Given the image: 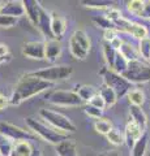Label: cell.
I'll return each instance as SVG.
<instances>
[{
  "label": "cell",
  "instance_id": "obj_32",
  "mask_svg": "<svg viewBox=\"0 0 150 156\" xmlns=\"http://www.w3.org/2000/svg\"><path fill=\"white\" fill-rule=\"evenodd\" d=\"M106 136H107L108 142L112 143L114 146H122V144H124V135L120 133L119 130H116V129H112Z\"/></svg>",
  "mask_w": 150,
  "mask_h": 156
},
{
  "label": "cell",
  "instance_id": "obj_25",
  "mask_svg": "<svg viewBox=\"0 0 150 156\" xmlns=\"http://www.w3.org/2000/svg\"><path fill=\"white\" fill-rule=\"evenodd\" d=\"M116 50H114L111 47L110 43L107 42H103V55H104V60H106V64H107L108 69L112 70L114 68V62H115V56H116Z\"/></svg>",
  "mask_w": 150,
  "mask_h": 156
},
{
  "label": "cell",
  "instance_id": "obj_33",
  "mask_svg": "<svg viewBox=\"0 0 150 156\" xmlns=\"http://www.w3.org/2000/svg\"><path fill=\"white\" fill-rule=\"evenodd\" d=\"M138 53L140 56H142L144 58L149 60V56H150V38H145L142 41H140V44H138Z\"/></svg>",
  "mask_w": 150,
  "mask_h": 156
},
{
  "label": "cell",
  "instance_id": "obj_17",
  "mask_svg": "<svg viewBox=\"0 0 150 156\" xmlns=\"http://www.w3.org/2000/svg\"><path fill=\"white\" fill-rule=\"evenodd\" d=\"M56 154L59 156H79L76 143L69 138L56 144Z\"/></svg>",
  "mask_w": 150,
  "mask_h": 156
},
{
  "label": "cell",
  "instance_id": "obj_40",
  "mask_svg": "<svg viewBox=\"0 0 150 156\" xmlns=\"http://www.w3.org/2000/svg\"><path fill=\"white\" fill-rule=\"evenodd\" d=\"M89 104H90V105H93V107H95V108H98V109H102V111L106 108L104 101H103L102 98H101L99 94H97V95L93 98V99L89 101Z\"/></svg>",
  "mask_w": 150,
  "mask_h": 156
},
{
  "label": "cell",
  "instance_id": "obj_36",
  "mask_svg": "<svg viewBox=\"0 0 150 156\" xmlns=\"http://www.w3.org/2000/svg\"><path fill=\"white\" fill-rule=\"evenodd\" d=\"M142 8H144V2H141V0H132V2L128 3V11L130 13H133L134 16L140 17V14L142 12Z\"/></svg>",
  "mask_w": 150,
  "mask_h": 156
},
{
  "label": "cell",
  "instance_id": "obj_7",
  "mask_svg": "<svg viewBox=\"0 0 150 156\" xmlns=\"http://www.w3.org/2000/svg\"><path fill=\"white\" fill-rule=\"evenodd\" d=\"M48 103L59 105V107H80L84 101L76 94V91H67V90H55L47 96Z\"/></svg>",
  "mask_w": 150,
  "mask_h": 156
},
{
  "label": "cell",
  "instance_id": "obj_42",
  "mask_svg": "<svg viewBox=\"0 0 150 156\" xmlns=\"http://www.w3.org/2000/svg\"><path fill=\"white\" fill-rule=\"evenodd\" d=\"M123 43H124V42L122 41V39H120L119 37H116V38H114L112 41L110 42V44H111V47H112L114 50L119 51V50H120V47H122V44H123Z\"/></svg>",
  "mask_w": 150,
  "mask_h": 156
},
{
  "label": "cell",
  "instance_id": "obj_28",
  "mask_svg": "<svg viewBox=\"0 0 150 156\" xmlns=\"http://www.w3.org/2000/svg\"><path fill=\"white\" fill-rule=\"evenodd\" d=\"M91 21L95 23V26H98L103 30H115V25L114 22L108 20L106 16H93L91 17Z\"/></svg>",
  "mask_w": 150,
  "mask_h": 156
},
{
  "label": "cell",
  "instance_id": "obj_35",
  "mask_svg": "<svg viewBox=\"0 0 150 156\" xmlns=\"http://www.w3.org/2000/svg\"><path fill=\"white\" fill-rule=\"evenodd\" d=\"M84 112H85V113L88 115L89 117H91V119H95V120H98V119H101V117L103 116V111H102V109L95 108V107L90 105L89 103H86V104L84 105Z\"/></svg>",
  "mask_w": 150,
  "mask_h": 156
},
{
  "label": "cell",
  "instance_id": "obj_20",
  "mask_svg": "<svg viewBox=\"0 0 150 156\" xmlns=\"http://www.w3.org/2000/svg\"><path fill=\"white\" fill-rule=\"evenodd\" d=\"M98 94L101 95V98L103 99L106 107H112L116 101H118V98H116V94L110 89V87H107L106 85H102V87L101 89H98Z\"/></svg>",
  "mask_w": 150,
  "mask_h": 156
},
{
  "label": "cell",
  "instance_id": "obj_39",
  "mask_svg": "<svg viewBox=\"0 0 150 156\" xmlns=\"http://www.w3.org/2000/svg\"><path fill=\"white\" fill-rule=\"evenodd\" d=\"M104 16L107 17L108 20H111L112 22H115L116 20H119L120 17H123L122 12H120L118 8H115V7H111L108 9H106V14H104Z\"/></svg>",
  "mask_w": 150,
  "mask_h": 156
},
{
  "label": "cell",
  "instance_id": "obj_21",
  "mask_svg": "<svg viewBox=\"0 0 150 156\" xmlns=\"http://www.w3.org/2000/svg\"><path fill=\"white\" fill-rule=\"evenodd\" d=\"M119 52L122 53L123 57H124L128 62H129V61L140 60V53H138V51H137L133 46L128 44V43H123L122 47H120V50H119Z\"/></svg>",
  "mask_w": 150,
  "mask_h": 156
},
{
  "label": "cell",
  "instance_id": "obj_31",
  "mask_svg": "<svg viewBox=\"0 0 150 156\" xmlns=\"http://www.w3.org/2000/svg\"><path fill=\"white\" fill-rule=\"evenodd\" d=\"M127 66H128V61L125 60L122 53L118 51V52H116V56H115V62H114L112 70L115 73H118V74H122V73L127 69Z\"/></svg>",
  "mask_w": 150,
  "mask_h": 156
},
{
  "label": "cell",
  "instance_id": "obj_13",
  "mask_svg": "<svg viewBox=\"0 0 150 156\" xmlns=\"http://www.w3.org/2000/svg\"><path fill=\"white\" fill-rule=\"evenodd\" d=\"M0 14L9 17L18 18L25 14L22 2H16V0H9V2H3V5L0 8Z\"/></svg>",
  "mask_w": 150,
  "mask_h": 156
},
{
  "label": "cell",
  "instance_id": "obj_16",
  "mask_svg": "<svg viewBox=\"0 0 150 156\" xmlns=\"http://www.w3.org/2000/svg\"><path fill=\"white\" fill-rule=\"evenodd\" d=\"M129 117H130L129 121H132V122H134L137 126H140L142 131H146L148 117L145 115V112L142 111L141 107L129 105Z\"/></svg>",
  "mask_w": 150,
  "mask_h": 156
},
{
  "label": "cell",
  "instance_id": "obj_24",
  "mask_svg": "<svg viewBox=\"0 0 150 156\" xmlns=\"http://www.w3.org/2000/svg\"><path fill=\"white\" fill-rule=\"evenodd\" d=\"M72 38H73L84 50L90 51V38L88 37V34H86L84 30H81V29L76 30L73 34H72Z\"/></svg>",
  "mask_w": 150,
  "mask_h": 156
},
{
  "label": "cell",
  "instance_id": "obj_30",
  "mask_svg": "<svg viewBox=\"0 0 150 156\" xmlns=\"http://www.w3.org/2000/svg\"><path fill=\"white\" fill-rule=\"evenodd\" d=\"M130 35H133L134 38H137L138 41H142V39L148 38V29L145 27L142 23L138 22H133L132 23V29H130Z\"/></svg>",
  "mask_w": 150,
  "mask_h": 156
},
{
  "label": "cell",
  "instance_id": "obj_4",
  "mask_svg": "<svg viewBox=\"0 0 150 156\" xmlns=\"http://www.w3.org/2000/svg\"><path fill=\"white\" fill-rule=\"evenodd\" d=\"M73 69L69 65H54V66H48L43 68V69L31 72L30 74L33 77H37L42 81H46L48 83L54 85L55 82H61L65 80H69Z\"/></svg>",
  "mask_w": 150,
  "mask_h": 156
},
{
  "label": "cell",
  "instance_id": "obj_27",
  "mask_svg": "<svg viewBox=\"0 0 150 156\" xmlns=\"http://www.w3.org/2000/svg\"><path fill=\"white\" fill-rule=\"evenodd\" d=\"M85 7L94 8V9H108L114 7V2H108V0H84L82 2Z\"/></svg>",
  "mask_w": 150,
  "mask_h": 156
},
{
  "label": "cell",
  "instance_id": "obj_45",
  "mask_svg": "<svg viewBox=\"0 0 150 156\" xmlns=\"http://www.w3.org/2000/svg\"><path fill=\"white\" fill-rule=\"evenodd\" d=\"M101 156H120L116 151H107V152H104V154H102Z\"/></svg>",
  "mask_w": 150,
  "mask_h": 156
},
{
  "label": "cell",
  "instance_id": "obj_47",
  "mask_svg": "<svg viewBox=\"0 0 150 156\" xmlns=\"http://www.w3.org/2000/svg\"><path fill=\"white\" fill-rule=\"evenodd\" d=\"M2 5H3V2H0V8H2Z\"/></svg>",
  "mask_w": 150,
  "mask_h": 156
},
{
  "label": "cell",
  "instance_id": "obj_44",
  "mask_svg": "<svg viewBox=\"0 0 150 156\" xmlns=\"http://www.w3.org/2000/svg\"><path fill=\"white\" fill-rule=\"evenodd\" d=\"M8 105H9V99H8V98H7L5 95L0 94V111L5 109Z\"/></svg>",
  "mask_w": 150,
  "mask_h": 156
},
{
  "label": "cell",
  "instance_id": "obj_48",
  "mask_svg": "<svg viewBox=\"0 0 150 156\" xmlns=\"http://www.w3.org/2000/svg\"><path fill=\"white\" fill-rule=\"evenodd\" d=\"M148 61H150V56H149V60H148Z\"/></svg>",
  "mask_w": 150,
  "mask_h": 156
},
{
  "label": "cell",
  "instance_id": "obj_5",
  "mask_svg": "<svg viewBox=\"0 0 150 156\" xmlns=\"http://www.w3.org/2000/svg\"><path fill=\"white\" fill-rule=\"evenodd\" d=\"M129 83H146L150 82V65L141 60L129 61L128 66L122 74Z\"/></svg>",
  "mask_w": 150,
  "mask_h": 156
},
{
  "label": "cell",
  "instance_id": "obj_9",
  "mask_svg": "<svg viewBox=\"0 0 150 156\" xmlns=\"http://www.w3.org/2000/svg\"><path fill=\"white\" fill-rule=\"evenodd\" d=\"M22 55L34 60H45V42H26L22 46Z\"/></svg>",
  "mask_w": 150,
  "mask_h": 156
},
{
  "label": "cell",
  "instance_id": "obj_3",
  "mask_svg": "<svg viewBox=\"0 0 150 156\" xmlns=\"http://www.w3.org/2000/svg\"><path fill=\"white\" fill-rule=\"evenodd\" d=\"M101 76L103 77V85L110 87V89L116 94V98H118V99L125 96L133 89V85L129 83L125 78H123V76H120L118 73H115L114 70L108 69L107 66L102 68Z\"/></svg>",
  "mask_w": 150,
  "mask_h": 156
},
{
  "label": "cell",
  "instance_id": "obj_1",
  "mask_svg": "<svg viewBox=\"0 0 150 156\" xmlns=\"http://www.w3.org/2000/svg\"><path fill=\"white\" fill-rule=\"evenodd\" d=\"M52 83H48L46 81H42L37 77H33L30 73L24 74L20 81L17 82L16 87L12 92L9 99V105H20L24 100L30 99L31 96L41 94L47 89H51Z\"/></svg>",
  "mask_w": 150,
  "mask_h": 156
},
{
  "label": "cell",
  "instance_id": "obj_43",
  "mask_svg": "<svg viewBox=\"0 0 150 156\" xmlns=\"http://www.w3.org/2000/svg\"><path fill=\"white\" fill-rule=\"evenodd\" d=\"M116 37H118V35H116V30H106L104 31V42L110 43Z\"/></svg>",
  "mask_w": 150,
  "mask_h": 156
},
{
  "label": "cell",
  "instance_id": "obj_19",
  "mask_svg": "<svg viewBox=\"0 0 150 156\" xmlns=\"http://www.w3.org/2000/svg\"><path fill=\"white\" fill-rule=\"evenodd\" d=\"M76 94L80 96V99L84 101V103H89V101L98 94V89L91 85H81V86H77Z\"/></svg>",
  "mask_w": 150,
  "mask_h": 156
},
{
  "label": "cell",
  "instance_id": "obj_14",
  "mask_svg": "<svg viewBox=\"0 0 150 156\" xmlns=\"http://www.w3.org/2000/svg\"><path fill=\"white\" fill-rule=\"evenodd\" d=\"M24 11H25L26 16L33 25H38V18H39V11H41V3L37 0H24L22 2Z\"/></svg>",
  "mask_w": 150,
  "mask_h": 156
},
{
  "label": "cell",
  "instance_id": "obj_15",
  "mask_svg": "<svg viewBox=\"0 0 150 156\" xmlns=\"http://www.w3.org/2000/svg\"><path fill=\"white\" fill-rule=\"evenodd\" d=\"M61 50H63V47H61L60 41H56V39L46 41L45 42V60L50 62L55 61L61 55Z\"/></svg>",
  "mask_w": 150,
  "mask_h": 156
},
{
  "label": "cell",
  "instance_id": "obj_49",
  "mask_svg": "<svg viewBox=\"0 0 150 156\" xmlns=\"http://www.w3.org/2000/svg\"><path fill=\"white\" fill-rule=\"evenodd\" d=\"M0 156H2V155H0Z\"/></svg>",
  "mask_w": 150,
  "mask_h": 156
},
{
  "label": "cell",
  "instance_id": "obj_6",
  "mask_svg": "<svg viewBox=\"0 0 150 156\" xmlns=\"http://www.w3.org/2000/svg\"><path fill=\"white\" fill-rule=\"evenodd\" d=\"M39 115L43 120L47 121L55 130H59L61 133H75L76 125L72 122V120L68 119L67 116L59 113V112L51 111V109H41Z\"/></svg>",
  "mask_w": 150,
  "mask_h": 156
},
{
  "label": "cell",
  "instance_id": "obj_2",
  "mask_svg": "<svg viewBox=\"0 0 150 156\" xmlns=\"http://www.w3.org/2000/svg\"><path fill=\"white\" fill-rule=\"evenodd\" d=\"M26 125L30 128L31 131H34L35 135H38L43 140L51 143V144H59L63 140L68 139V135L65 133H61L59 130H55L54 128L43 124L42 121L34 119V117H27L26 119Z\"/></svg>",
  "mask_w": 150,
  "mask_h": 156
},
{
  "label": "cell",
  "instance_id": "obj_37",
  "mask_svg": "<svg viewBox=\"0 0 150 156\" xmlns=\"http://www.w3.org/2000/svg\"><path fill=\"white\" fill-rule=\"evenodd\" d=\"M16 23H17V18L9 17V16H4V14H0V27L9 29V27L16 26Z\"/></svg>",
  "mask_w": 150,
  "mask_h": 156
},
{
  "label": "cell",
  "instance_id": "obj_29",
  "mask_svg": "<svg viewBox=\"0 0 150 156\" xmlns=\"http://www.w3.org/2000/svg\"><path fill=\"white\" fill-rule=\"evenodd\" d=\"M128 99H129V103L130 105H137V107H141L145 101V96H144V92L141 90H137V89H132L128 94Z\"/></svg>",
  "mask_w": 150,
  "mask_h": 156
},
{
  "label": "cell",
  "instance_id": "obj_34",
  "mask_svg": "<svg viewBox=\"0 0 150 156\" xmlns=\"http://www.w3.org/2000/svg\"><path fill=\"white\" fill-rule=\"evenodd\" d=\"M13 142H11L9 139L4 138L3 135H0V155L2 156H9L11 155Z\"/></svg>",
  "mask_w": 150,
  "mask_h": 156
},
{
  "label": "cell",
  "instance_id": "obj_23",
  "mask_svg": "<svg viewBox=\"0 0 150 156\" xmlns=\"http://www.w3.org/2000/svg\"><path fill=\"white\" fill-rule=\"evenodd\" d=\"M146 147H148V134L144 133L141 138H140L137 142L133 144V147L130 148L132 150V155L130 156H144L145 151H146Z\"/></svg>",
  "mask_w": 150,
  "mask_h": 156
},
{
  "label": "cell",
  "instance_id": "obj_12",
  "mask_svg": "<svg viewBox=\"0 0 150 156\" xmlns=\"http://www.w3.org/2000/svg\"><path fill=\"white\" fill-rule=\"evenodd\" d=\"M65 30H67L65 18L57 12H51V31L56 41H60L64 37Z\"/></svg>",
  "mask_w": 150,
  "mask_h": 156
},
{
  "label": "cell",
  "instance_id": "obj_18",
  "mask_svg": "<svg viewBox=\"0 0 150 156\" xmlns=\"http://www.w3.org/2000/svg\"><path fill=\"white\" fill-rule=\"evenodd\" d=\"M33 147H34V146H33L30 142H26V140L14 142L9 156H30Z\"/></svg>",
  "mask_w": 150,
  "mask_h": 156
},
{
  "label": "cell",
  "instance_id": "obj_26",
  "mask_svg": "<svg viewBox=\"0 0 150 156\" xmlns=\"http://www.w3.org/2000/svg\"><path fill=\"white\" fill-rule=\"evenodd\" d=\"M94 129L98 131L99 134L107 135L114 128H112V122H111L108 119H103V117H101V119L95 120V122H94Z\"/></svg>",
  "mask_w": 150,
  "mask_h": 156
},
{
  "label": "cell",
  "instance_id": "obj_46",
  "mask_svg": "<svg viewBox=\"0 0 150 156\" xmlns=\"http://www.w3.org/2000/svg\"><path fill=\"white\" fill-rule=\"evenodd\" d=\"M30 156H42V155H41V151L35 148V147H33V151H31Z\"/></svg>",
  "mask_w": 150,
  "mask_h": 156
},
{
  "label": "cell",
  "instance_id": "obj_8",
  "mask_svg": "<svg viewBox=\"0 0 150 156\" xmlns=\"http://www.w3.org/2000/svg\"><path fill=\"white\" fill-rule=\"evenodd\" d=\"M0 135H3L4 138L9 139L11 142H21V140H37V136L31 134L30 131L24 130L20 126L12 125L9 122H0Z\"/></svg>",
  "mask_w": 150,
  "mask_h": 156
},
{
  "label": "cell",
  "instance_id": "obj_22",
  "mask_svg": "<svg viewBox=\"0 0 150 156\" xmlns=\"http://www.w3.org/2000/svg\"><path fill=\"white\" fill-rule=\"evenodd\" d=\"M69 51H71L72 56H73L76 60H85L89 55V51L84 50V48H82L72 37L69 39Z\"/></svg>",
  "mask_w": 150,
  "mask_h": 156
},
{
  "label": "cell",
  "instance_id": "obj_10",
  "mask_svg": "<svg viewBox=\"0 0 150 156\" xmlns=\"http://www.w3.org/2000/svg\"><path fill=\"white\" fill-rule=\"evenodd\" d=\"M37 27L41 30V33L43 34V37L46 38V41L55 39L54 35H52V31H51V13L47 12L43 7H41L39 18H38V25H37Z\"/></svg>",
  "mask_w": 150,
  "mask_h": 156
},
{
  "label": "cell",
  "instance_id": "obj_11",
  "mask_svg": "<svg viewBox=\"0 0 150 156\" xmlns=\"http://www.w3.org/2000/svg\"><path fill=\"white\" fill-rule=\"evenodd\" d=\"M146 133V131H142L140 126H137L134 122L129 121L125 126V131H124V143L128 146V148H132L133 144L137 142V140L141 138L142 134Z\"/></svg>",
  "mask_w": 150,
  "mask_h": 156
},
{
  "label": "cell",
  "instance_id": "obj_41",
  "mask_svg": "<svg viewBox=\"0 0 150 156\" xmlns=\"http://www.w3.org/2000/svg\"><path fill=\"white\" fill-rule=\"evenodd\" d=\"M140 17L150 18V2H144V8H142V12L140 14Z\"/></svg>",
  "mask_w": 150,
  "mask_h": 156
},
{
  "label": "cell",
  "instance_id": "obj_38",
  "mask_svg": "<svg viewBox=\"0 0 150 156\" xmlns=\"http://www.w3.org/2000/svg\"><path fill=\"white\" fill-rule=\"evenodd\" d=\"M11 52H9V48L7 44H3L0 43V64H4V62H8L11 60Z\"/></svg>",
  "mask_w": 150,
  "mask_h": 156
}]
</instances>
